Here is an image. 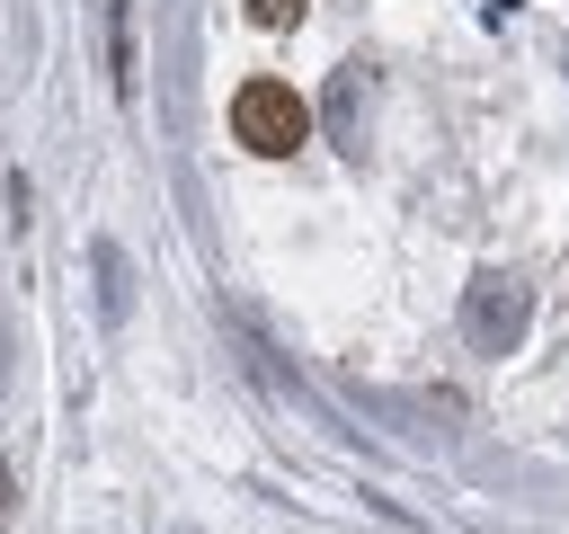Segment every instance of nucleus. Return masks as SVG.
I'll use <instances>...</instances> for the list:
<instances>
[{
    "label": "nucleus",
    "mask_w": 569,
    "mask_h": 534,
    "mask_svg": "<svg viewBox=\"0 0 569 534\" xmlns=\"http://www.w3.org/2000/svg\"><path fill=\"white\" fill-rule=\"evenodd\" d=\"M231 134H240L249 151L284 160V151L311 134V107H302L284 80H240V89H231Z\"/></svg>",
    "instance_id": "nucleus-1"
},
{
    "label": "nucleus",
    "mask_w": 569,
    "mask_h": 534,
    "mask_svg": "<svg viewBox=\"0 0 569 534\" xmlns=\"http://www.w3.org/2000/svg\"><path fill=\"white\" fill-rule=\"evenodd\" d=\"M249 18H258V27H293V18H302V0H249Z\"/></svg>",
    "instance_id": "nucleus-2"
}]
</instances>
